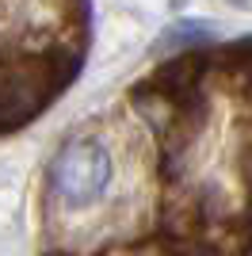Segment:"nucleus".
Instances as JSON below:
<instances>
[{"label":"nucleus","mask_w":252,"mask_h":256,"mask_svg":"<svg viewBox=\"0 0 252 256\" xmlns=\"http://www.w3.org/2000/svg\"><path fill=\"white\" fill-rule=\"evenodd\" d=\"M115 180V160L100 138H73L65 142L62 153L54 157L50 184L54 195L65 206H88L111 188Z\"/></svg>","instance_id":"nucleus-1"}]
</instances>
